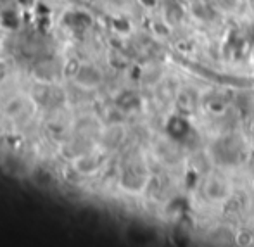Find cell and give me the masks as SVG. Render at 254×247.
Instances as JSON below:
<instances>
[{
  "label": "cell",
  "mask_w": 254,
  "mask_h": 247,
  "mask_svg": "<svg viewBox=\"0 0 254 247\" xmlns=\"http://www.w3.org/2000/svg\"><path fill=\"white\" fill-rule=\"evenodd\" d=\"M145 182H147V177H144L142 173H135L133 170H130V171L127 170L123 173V180H121V184H123V187L128 188V190L137 192L144 187Z\"/></svg>",
  "instance_id": "obj_1"
},
{
  "label": "cell",
  "mask_w": 254,
  "mask_h": 247,
  "mask_svg": "<svg viewBox=\"0 0 254 247\" xmlns=\"http://www.w3.org/2000/svg\"><path fill=\"white\" fill-rule=\"evenodd\" d=\"M78 83H81L83 87H95L101 81V73L92 66H83L78 69Z\"/></svg>",
  "instance_id": "obj_2"
},
{
  "label": "cell",
  "mask_w": 254,
  "mask_h": 247,
  "mask_svg": "<svg viewBox=\"0 0 254 247\" xmlns=\"http://www.w3.org/2000/svg\"><path fill=\"white\" fill-rule=\"evenodd\" d=\"M64 24H67L73 30H83V28H88L92 24L90 16H87L85 12H69L67 16H64Z\"/></svg>",
  "instance_id": "obj_3"
},
{
  "label": "cell",
  "mask_w": 254,
  "mask_h": 247,
  "mask_svg": "<svg viewBox=\"0 0 254 247\" xmlns=\"http://www.w3.org/2000/svg\"><path fill=\"white\" fill-rule=\"evenodd\" d=\"M0 23H2L3 28L7 30H16L21 24L19 14L16 12L14 7H9V9H2L0 10Z\"/></svg>",
  "instance_id": "obj_4"
},
{
  "label": "cell",
  "mask_w": 254,
  "mask_h": 247,
  "mask_svg": "<svg viewBox=\"0 0 254 247\" xmlns=\"http://www.w3.org/2000/svg\"><path fill=\"white\" fill-rule=\"evenodd\" d=\"M19 3H24V5H30V3H33L35 0H17Z\"/></svg>",
  "instance_id": "obj_5"
}]
</instances>
